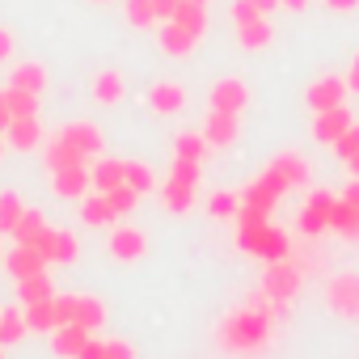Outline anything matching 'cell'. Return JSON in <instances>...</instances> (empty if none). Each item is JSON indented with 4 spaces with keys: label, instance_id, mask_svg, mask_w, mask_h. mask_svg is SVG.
Returning a JSON list of instances; mask_svg holds the SVG:
<instances>
[{
    "label": "cell",
    "instance_id": "obj_33",
    "mask_svg": "<svg viewBox=\"0 0 359 359\" xmlns=\"http://www.w3.org/2000/svg\"><path fill=\"white\" fill-rule=\"evenodd\" d=\"M26 330H30V334H51V330H55V304H51V300L26 304Z\"/></svg>",
    "mask_w": 359,
    "mask_h": 359
},
{
    "label": "cell",
    "instance_id": "obj_37",
    "mask_svg": "<svg viewBox=\"0 0 359 359\" xmlns=\"http://www.w3.org/2000/svg\"><path fill=\"white\" fill-rule=\"evenodd\" d=\"M5 102H9V110H13V118H26V114H39V93H26V89H18V85H9V89H5Z\"/></svg>",
    "mask_w": 359,
    "mask_h": 359
},
{
    "label": "cell",
    "instance_id": "obj_45",
    "mask_svg": "<svg viewBox=\"0 0 359 359\" xmlns=\"http://www.w3.org/2000/svg\"><path fill=\"white\" fill-rule=\"evenodd\" d=\"M102 359H135V346H131V342H123V338H106Z\"/></svg>",
    "mask_w": 359,
    "mask_h": 359
},
{
    "label": "cell",
    "instance_id": "obj_18",
    "mask_svg": "<svg viewBox=\"0 0 359 359\" xmlns=\"http://www.w3.org/2000/svg\"><path fill=\"white\" fill-rule=\"evenodd\" d=\"M89 93H93V102H102V106H114V102H123V93H127V81H123V72H114V68H102V72H93V76H89Z\"/></svg>",
    "mask_w": 359,
    "mask_h": 359
},
{
    "label": "cell",
    "instance_id": "obj_43",
    "mask_svg": "<svg viewBox=\"0 0 359 359\" xmlns=\"http://www.w3.org/2000/svg\"><path fill=\"white\" fill-rule=\"evenodd\" d=\"M51 304H55V325H68V321L76 317V296L55 292V296H51Z\"/></svg>",
    "mask_w": 359,
    "mask_h": 359
},
{
    "label": "cell",
    "instance_id": "obj_44",
    "mask_svg": "<svg viewBox=\"0 0 359 359\" xmlns=\"http://www.w3.org/2000/svg\"><path fill=\"white\" fill-rule=\"evenodd\" d=\"M254 18H266L258 5H254V0H233V22L237 26H245V22H254Z\"/></svg>",
    "mask_w": 359,
    "mask_h": 359
},
{
    "label": "cell",
    "instance_id": "obj_13",
    "mask_svg": "<svg viewBox=\"0 0 359 359\" xmlns=\"http://www.w3.org/2000/svg\"><path fill=\"white\" fill-rule=\"evenodd\" d=\"M195 191H199V177H182V173H169L165 187H161V203L169 212H191L195 203Z\"/></svg>",
    "mask_w": 359,
    "mask_h": 359
},
{
    "label": "cell",
    "instance_id": "obj_16",
    "mask_svg": "<svg viewBox=\"0 0 359 359\" xmlns=\"http://www.w3.org/2000/svg\"><path fill=\"white\" fill-rule=\"evenodd\" d=\"M203 135H208V144H212V148H233V144H237V135H241V123H237V114L212 110V114H208V123H203Z\"/></svg>",
    "mask_w": 359,
    "mask_h": 359
},
{
    "label": "cell",
    "instance_id": "obj_4",
    "mask_svg": "<svg viewBox=\"0 0 359 359\" xmlns=\"http://www.w3.org/2000/svg\"><path fill=\"white\" fill-rule=\"evenodd\" d=\"M325 309L342 321H359V271H334L325 279Z\"/></svg>",
    "mask_w": 359,
    "mask_h": 359
},
{
    "label": "cell",
    "instance_id": "obj_3",
    "mask_svg": "<svg viewBox=\"0 0 359 359\" xmlns=\"http://www.w3.org/2000/svg\"><path fill=\"white\" fill-rule=\"evenodd\" d=\"M300 287H304V266H300V262H292V258L266 262V271H262V292H266L275 317H283V313L296 304Z\"/></svg>",
    "mask_w": 359,
    "mask_h": 359
},
{
    "label": "cell",
    "instance_id": "obj_15",
    "mask_svg": "<svg viewBox=\"0 0 359 359\" xmlns=\"http://www.w3.org/2000/svg\"><path fill=\"white\" fill-rule=\"evenodd\" d=\"M5 144H9V148H18V152H34V148L43 144V123H39V114L13 118V123L5 127Z\"/></svg>",
    "mask_w": 359,
    "mask_h": 359
},
{
    "label": "cell",
    "instance_id": "obj_34",
    "mask_svg": "<svg viewBox=\"0 0 359 359\" xmlns=\"http://www.w3.org/2000/svg\"><path fill=\"white\" fill-rule=\"evenodd\" d=\"M30 330H26V313H18V309H5L0 313V346H13V342H22Z\"/></svg>",
    "mask_w": 359,
    "mask_h": 359
},
{
    "label": "cell",
    "instance_id": "obj_31",
    "mask_svg": "<svg viewBox=\"0 0 359 359\" xmlns=\"http://www.w3.org/2000/svg\"><path fill=\"white\" fill-rule=\"evenodd\" d=\"M123 182L140 195H152L156 191V173L144 165V161H123Z\"/></svg>",
    "mask_w": 359,
    "mask_h": 359
},
{
    "label": "cell",
    "instance_id": "obj_29",
    "mask_svg": "<svg viewBox=\"0 0 359 359\" xmlns=\"http://www.w3.org/2000/svg\"><path fill=\"white\" fill-rule=\"evenodd\" d=\"M55 296V283L47 279V271L43 275H30V279H18V300H22V309L26 304H39V300H51Z\"/></svg>",
    "mask_w": 359,
    "mask_h": 359
},
{
    "label": "cell",
    "instance_id": "obj_8",
    "mask_svg": "<svg viewBox=\"0 0 359 359\" xmlns=\"http://www.w3.org/2000/svg\"><path fill=\"white\" fill-rule=\"evenodd\" d=\"M330 212H334V195L330 191H309V203L300 212V237L330 233Z\"/></svg>",
    "mask_w": 359,
    "mask_h": 359
},
{
    "label": "cell",
    "instance_id": "obj_2",
    "mask_svg": "<svg viewBox=\"0 0 359 359\" xmlns=\"http://www.w3.org/2000/svg\"><path fill=\"white\" fill-rule=\"evenodd\" d=\"M237 245L262 262H279L292 254V241L283 229L271 224V212H258L250 203H241V212H237Z\"/></svg>",
    "mask_w": 359,
    "mask_h": 359
},
{
    "label": "cell",
    "instance_id": "obj_19",
    "mask_svg": "<svg viewBox=\"0 0 359 359\" xmlns=\"http://www.w3.org/2000/svg\"><path fill=\"white\" fill-rule=\"evenodd\" d=\"M89 338H93V334H89L85 325L68 321V325H55V330H51V351H55L60 359H76V355H81V346H85Z\"/></svg>",
    "mask_w": 359,
    "mask_h": 359
},
{
    "label": "cell",
    "instance_id": "obj_40",
    "mask_svg": "<svg viewBox=\"0 0 359 359\" xmlns=\"http://www.w3.org/2000/svg\"><path fill=\"white\" fill-rule=\"evenodd\" d=\"M106 199H110V208H114L118 216H131V212H135V203H140V191H131L127 182H118L114 191H106Z\"/></svg>",
    "mask_w": 359,
    "mask_h": 359
},
{
    "label": "cell",
    "instance_id": "obj_49",
    "mask_svg": "<svg viewBox=\"0 0 359 359\" xmlns=\"http://www.w3.org/2000/svg\"><path fill=\"white\" fill-rule=\"evenodd\" d=\"M152 9H156V22H169L173 9H177V0H152Z\"/></svg>",
    "mask_w": 359,
    "mask_h": 359
},
{
    "label": "cell",
    "instance_id": "obj_56",
    "mask_svg": "<svg viewBox=\"0 0 359 359\" xmlns=\"http://www.w3.org/2000/svg\"><path fill=\"white\" fill-rule=\"evenodd\" d=\"M0 156H5V131H0Z\"/></svg>",
    "mask_w": 359,
    "mask_h": 359
},
{
    "label": "cell",
    "instance_id": "obj_10",
    "mask_svg": "<svg viewBox=\"0 0 359 359\" xmlns=\"http://www.w3.org/2000/svg\"><path fill=\"white\" fill-rule=\"evenodd\" d=\"M346 93H351V89H346V76H317V81L309 85L304 102H309V110L317 114V110H334V106H342Z\"/></svg>",
    "mask_w": 359,
    "mask_h": 359
},
{
    "label": "cell",
    "instance_id": "obj_23",
    "mask_svg": "<svg viewBox=\"0 0 359 359\" xmlns=\"http://www.w3.org/2000/svg\"><path fill=\"white\" fill-rule=\"evenodd\" d=\"M271 169L275 173H283V182L287 187H309V161L292 148V152H279L275 161H271Z\"/></svg>",
    "mask_w": 359,
    "mask_h": 359
},
{
    "label": "cell",
    "instance_id": "obj_58",
    "mask_svg": "<svg viewBox=\"0 0 359 359\" xmlns=\"http://www.w3.org/2000/svg\"><path fill=\"white\" fill-rule=\"evenodd\" d=\"M0 359H5V351H0Z\"/></svg>",
    "mask_w": 359,
    "mask_h": 359
},
{
    "label": "cell",
    "instance_id": "obj_17",
    "mask_svg": "<svg viewBox=\"0 0 359 359\" xmlns=\"http://www.w3.org/2000/svg\"><path fill=\"white\" fill-rule=\"evenodd\" d=\"M182 106H187V89L177 81H156L148 89V110H156V114H177Z\"/></svg>",
    "mask_w": 359,
    "mask_h": 359
},
{
    "label": "cell",
    "instance_id": "obj_36",
    "mask_svg": "<svg viewBox=\"0 0 359 359\" xmlns=\"http://www.w3.org/2000/svg\"><path fill=\"white\" fill-rule=\"evenodd\" d=\"M22 195L18 191H0V233H13L18 220H22Z\"/></svg>",
    "mask_w": 359,
    "mask_h": 359
},
{
    "label": "cell",
    "instance_id": "obj_1",
    "mask_svg": "<svg viewBox=\"0 0 359 359\" xmlns=\"http://www.w3.org/2000/svg\"><path fill=\"white\" fill-rule=\"evenodd\" d=\"M271 334H275V313H271V300L266 292H254L241 309H233L220 330H216V342L229 351V355H258L271 346Z\"/></svg>",
    "mask_w": 359,
    "mask_h": 359
},
{
    "label": "cell",
    "instance_id": "obj_55",
    "mask_svg": "<svg viewBox=\"0 0 359 359\" xmlns=\"http://www.w3.org/2000/svg\"><path fill=\"white\" fill-rule=\"evenodd\" d=\"M346 169H351V177H359V152H355V156L346 161Z\"/></svg>",
    "mask_w": 359,
    "mask_h": 359
},
{
    "label": "cell",
    "instance_id": "obj_54",
    "mask_svg": "<svg viewBox=\"0 0 359 359\" xmlns=\"http://www.w3.org/2000/svg\"><path fill=\"white\" fill-rule=\"evenodd\" d=\"M254 5H258L262 13H271V9H279V0H254Z\"/></svg>",
    "mask_w": 359,
    "mask_h": 359
},
{
    "label": "cell",
    "instance_id": "obj_32",
    "mask_svg": "<svg viewBox=\"0 0 359 359\" xmlns=\"http://www.w3.org/2000/svg\"><path fill=\"white\" fill-rule=\"evenodd\" d=\"M9 85L26 89V93H43V89H47V68H43V64H18L13 76H9Z\"/></svg>",
    "mask_w": 359,
    "mask_h": 359
},
{
    "label": "cell",
    "instance_id": "obj_6",
    "mask_svg": "<svg viewBox=\"0 0 359 359\" xmlns=\"http://www.w3.org/2000/svg\"><path fill=\"white\" fill-rule=\"evenodd\" d=\"M106 250H110L114 262H140L148 254V233H140L131 224H114L110 237H106Z\"/></svg>",
    "mask_w": 359,
    "mask_h": 359
},
{
    "label": "cell",
    "instance_id": "obj_12",
    "mask_svg": "<svg viewBox=\"0 0 359 359\" xmlns=\"http://www.w3.org/2000/svg\"><path fill=\"white\" fill-rule=\"evenodd\" d=\"M156 43H161V51H165L169 60H187V55L199 47V34H191L187 26H177V22H161Z\"/></svg>",
    "mask_w": 359,
    "mask_h": 359
},
{
    "label": "cell",
    "instance_id": "obj_48",
    "mask_svg": "<svg viewBox=\"0 0 359 359\" xmlns=\"http://www.w3.org/2000/svg\"><path fill=\"white\" fill-rule=\"evenodd\" d=\"M321 5H325L330 13H355V9H359V0H321Z\"/></svg>",
    "mask_w": 359,
    "mask_h": 359
},
{
    "label": "cell",
    "instance_id": "obj_20",
    "mask_svg": "<svg viewBox=\"0 0 359 359\" xmlns=\"http://www.w3.org/2000/svg\"><path fill=\"white\" fill-rule=\"evenodd\" d=\"M81 224H89V229H114L118 224V212L110 208V199L106 195H85L81 199Z\"/></svg>",
    "mask_w": 359,
    "mask_h": 359
},
{
    "label": "cell",
    "instance_id": "obj_51",
    "mask_svg": "<svg viewBox=\"0 0 359 359\" xmlns=\"http://www.w3.org/2000/svg\"><path fill=\"white\" fill-rule=\"evenodd\" d=\"M342 199L359 212V177H351V182H346V191H342Z\"/></svg>",
    "mask_w": 359,
    "mask_h": 359
},
{
    "label": "cell",
    "instance_id": "obj_30",
    "mask_svg": "<svg viewBox=\"0 0 359 359\" xmlns=\"http://www.w3.org/2000/svg\"><path fill=\"white\" fill-rule=\"evenodd\" d=\"M76 325H85L89 334H97L102 325H106V304L97 300V296H76V317H72Z\"/></svg>",
    "mask_w": 359,
    "mask_h": 359
},
{
    "label": "cell",
    "instance_id": "obj_53",
    "mask_svg": "<svg viewBox=\"0 0 359 359\" xmlns=\"http://www.w3.org/2000/svg\"><path fill=\"white\" fill-rule=\"evenodd\" d=\"M279 9H287V13H304V9H309V0H279Z\"/></svg>",
    "mask_w": 359,
    "mask_h": 359
},
{
    "label": "cell",
    "instance_id": "obj_26",
    "mask_svg": "<svg viewBox=\"0 0 359 359\" xmlns=\"http://www.w3.org/2000/svg\"><path fill=\"white\" fill-rule=\"evenodd\" d=\"M330 233L346 237V241H359V212L346 203V199H334V212H330Z\"/></svg>",
    "mask_w": 359,
    "mask_h": 359
},
{
    "label": "cell",
    "instance_id": "obj_41",
    "mask_svg": "<svg viewBox=\"0 0 359 359\" xmlns=\"http://www.w3.org/2000/svg\"><path fill=\"white\" fill-rule=\"evenodd\" d=\"M76 254H81L76 237H72V233H64V229H55V254H51V262L68 266V262H76Z\"/></svg>",
    "mask_w": 359,
    "mask_h": 359
},
{
    "label": "cell",
    "instance_id": "obj_22",
    "mask_svg": "<svg viewBox=\"0 0 359 359\" xmlns=\"http://www.w3.org/2000/svg\"><path fill=\"white\" fill-rule=\"evenodd\" d=\"M89 182H93L97 195L114 191V187L123 182V161H114V156H93V165H89Z\"/></svg>",
    "mask_w": 359,
    "mask_h": 359
},
{
    "label": "cell",
    "instance_id": "obj_21",
    "mask_svg": "<svg viewBox=\"0 0 359 359\" xmlns=\"http://www.w3.org/2000/svg\"><path fill=\"white\" fill-rule=\"evenodd\" d=\"M5 266H9V275H13V279H30V275H43L51 262H47L34 245H18L13 254H5Z\"/></svg>",
    "mask_w": 359,
    "mask_h": 359
},
{
    "label": "cell",
    "instance_id": "obj_35",
    "mask_svg": "<svg viewBox=\"0 0 359 359\" xmlns=\"http://www.w3.org/2000/svg\"><path fill=\"white\" fill-rule=\"evenodd\" d=\"M43 229H47V216H43V212H34V208H26V212H22V220H18V229H13V237H18V245H34Z\"/></svg>",
    "mask_w": 359,
    "mask_h": 359
},
{
    "label": "cell",
    "instance_id": "obj_50",
    "mask_svg": "<svg viewBox=\"0 0 359 359\" xmlns=\"http://www.w3.org/2000/svg\"><path fill=\"white\" fill-rule=\"evenodd\" d=\"M346 89H351V93H359V51L351 55V68H346Z\"/></svg>",
    "mask_w": 359,
    "mask_h": 359
},
{
    "label": "cell",
    "instance_id": "obj_39",
    "mask_svg": "<svg viewBox=\"0 0 359 359\" xmlns=\"http://www.w3.org/2000/svg\"><path fill=\"white\" fill-rule=\"evenodd\" d=\"M127 22L135 26V30H152L156 26V9H152V0H127Z\"/></svg>",
    "mask_w": 359,
    "mask_h": 359
},
{
    "label": "cell",
    "instance_id": "obj_9",
    "mask_svg": "<svg viewBox=\"0 0 359 359\" xmlns=\"http://www.w3.org/2000/svg\"><path fill=\"white\" fill-rule=\"evenodd\" d=\"M208 102H212V110H224V114H241V110L250 106V85H245L241 76H224V81H216V85H212Z\"/></svg>",
    "mask_w": 359,
    "mask_h": 359
},
{
    "label": "cell",
    "instance_id": "obj_14",
    "mask_svg": "<svg viewBox=\"0 0 359 359\" xmlns=\"http://www.w3.org/2000/svg\"><path fill=\"white\" fill-rule=\"evenodd\" d=\"M51 191H55L60 199H85V195L93 191V182H89V165H72V169L51 173Z\"/></svg>",
    "mask_w": 359,
    "mask_h": 359
},
{
    "label": "cell",
    "instance_id": "obj_42",
    "mask_svg": "<svg viewBox=\"0 0 359 359\" xmlns=\"http://www.w3.org/2000/svg\"><path fill=\"white\" fill-rule=\"evenodd\" d=\"M334 152H338V161H351L355 152H359V123H351L342 135H338V144H334Z\"/></svg>",
    "mask_w": 359,
    "mask_h": 359
},
{
    "label": "cell",
    "instance_id": "obj_11",
    "mask_svg": "<svg viewBox=\"0 0 359 359\" xmlns=\"http://www.w3.org/2000/svg\"><path fill=\"white\" fill-rule=\"evenodd\" d=\"M351 123H355V118H351V110H346V106L317 110V114H313V127H309V135H313L317 144H330V148H334V144H338V135H342Z\"/></svg>",
    "mask_w": 359,
    "mask_h": 359
},
{
    "label": "cell",
    "instance_id": "obj_57",
    "mask_svg": "<svg viewBox=\"0 0 359 359\" xmlns=\"http://www.w3.org/2000/svg\"><path fill=\"white\" fill-rule=\"evenodd\" d=\"M191 5H208V0H191Z\"/></svg>",
    "mask_w": 359,
    "mask_h": 359
},
{
    "label": "cell",
    "instance_id": "obj_28",
    "mask_svg": "<svg viewBox=\"0 0 359 359\" xmlns=\"http://www.w3.org/2000/svg\"><path fill=\"white\" fill-rule=\"evenodd\" d=\"M169 22H177V26H187L191 34H208V5H191V0H177V9H173V18Z\"/></svg>",
    "mask_w": 359,
    "mask_h": 359
},
{
    "label": "cell",
    "instance_id": "obj_59",
    "mask_svg": "<svg viewBox=\"0 0 359 359\" xmlns=\"http://www.w3.org/2000/svg\"><path fill=\"white\" fill-rule=\"evenodd\" d=\"M97 5H106V0H97Z\"/></svg>",
    "mask_w": 359,
    "mask_h": 359
},
{
    "label": "cell",
    "instance_id": "obj_52",
    "mask_svg": "<svg viewBox=\"0 0 359 359\" xmlns=\"http://www.w3.org/2000/svg\"><path fill=\"white\" fill-rule=\"evenodd\" d=\"M13 123V110H9V102H5V89H0V131H5Z\"/></svg>",
    "mask_w": 359,
    "mask_h": 359
},
{
    "label": "cell",
    "instance_id": "obj_25",
    "mask_svg": "<svg viewBox=\"0 0 359 359\" xmlns=\"http://www.w3.org/2000/svg\"><path fill=\"white\" fill-rule=\"evenodd\" d=\"M72 165H89L64 135H55V140H47V169L51 173H60V169H72Z\"/></svg>",
    "mask_w": 359,
    "mask_h": 359
},
{
    "label": "cell",
    "instance_id": "obj_24",
    "mask_svg": "<svg viewBox=\"0 0 359 359\" xmlns=\"http://www.w3.org/2000/svg\"><path fill=\"white\" fill-rule=\"evenodd\" d=\"M271 39H275V30H271L266 18H254V22L237 26V43H241V51H266Z\"/></svg>",
    "mask_w": 359,
    "mask_h": 359
},
{
    "label": "cell",
    "instance_id": "obj_47",
    "mask_svg": "<svg viewBox=\"0 0 359 359\" xmlns=\"http://www.w3.org/2000/svg\"><path fill=\"white\" fill-rule=\"evenodd\" d=\"M102 351H106V342H102V338H89V342L81 346V355H76V359H102Z\"/></svg>",
    "mask_w": 359,
    "mask_h": 359
},
{
    "label": "cell",
    "instance_id": "obj_46",
    "mask_svg": "<svg viewBox=\"0 0 359 359\" xmlns=\"http://www.w3.org/2000/svg\"><path fill=\"white\" fill-rule=\"evenodd\" d=\"M13 51H18L13 30H9V26H0V64H9V60H13Z\"/></svg>",
    "mask_w": 359,
    "mask_h": 359
},
{
    "label": "cell",
    "instance_id": "obj_38",
    "mask_svg": "<svg viewBox=\"0 0 359 359\" xmlns=\"http://www.w3.org/2000/svg\"><path fill=\"white\" fill-rule=\"evenodd\" d=\"M208 212H212L216 220H237V212H241V195H237V191H216L212 203H208Z\"/></svg>",
    "mask_w": 359,
    "mask_h": 359
},
{
    "label": "cell",
    "instance_id": "obj_5",
    "mask_svg": "<svg viewBox=\"0 0 359 359\" xmlns=\"http://www.w3.org/2000/svg\"><path fill=\"white\" fill-rule=\"evenodd\" d=\"M283 191H292L287 182H283V173H275V169H266V173H258L254 182L245 187V195H241V203H250V208H258V212H271L279 199H283Z\"/></svg>",
    "mask_w": 359,
    "mask_h": 359
},
{
    "label": "cell",
    "instance_id": "obj_27",
    "mask_svg": "<svg viewBox=\"0 0 359 359\" xmlns=\"http://www.w3.org/2000/svg\"><path fill=\"white\" fill-rule=\"evenodd\" d=\"M208 135L203 131H177V140H173V156H182V161H208Z\"/></svg>",
    "mask_w": 359,
    "mask_h": 359
},
{
    "label": "cell",
    "instance_id": "obj_7",
    "mask_svg": "<svg viewBox=\"0 0 359 359\" xmlns=\"http://www.w3.org/2000/svg\"><path fill=\"white\" fill-rule=\"evenodd\" d=\"M85 161L89 156H102L106 152V135H102V127L97 123H89V118H72V123H64V131H60Z\"/></svg>",
    "mask_w": 359,
    "mask_h": 359
}]
</instances>
